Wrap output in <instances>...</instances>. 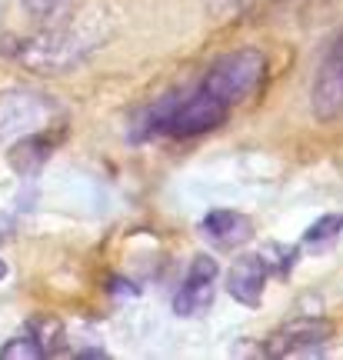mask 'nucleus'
<instances>
[{"instance_id": "obj_1", "label": "nucleus", "mask_w": 343, "mask_h": 360, "mask_svg": "<svg viewBox=\"0 0 343 360\" xmlns=\"http://www.w3.org/2000/svg\"><path fill=\"white\" fill-rule=\"evenodd\" d=\"M227 114L230 107L224 101H216L204 87H193L153 103L150 114L140 124V137H180V141L197 137V134L216 130L227 120Z\"/></svg>"}, {"instance_id": "obj_6", "label": "nucleus", "mask_w": 343, "mask_h": 360, "mask_svg": "<svg viewBox=\"0 0 343 360\" xmlns=\"http://www.w3.org/2000/svg\"><path fill=\"white\" fill-rule=\"evenodd\" d=\"M267 277H270L267 257L243 254L240 260H233V267L227 274V290L233 300H240L243 307H257L260 297H264V287H267Z\"/></svg>"}, {"instance_id": "obj_9", "label": "nucleus", "mask_w": 343, "mask_h": 360, "mask_svg": "<svg viewBox=\"0 0 343 360\" xmlns=\"http://www.w3.org/2000/svg\"><path fill=\"white\" fill-rule=\"evenodd\" d=\"M27 334L37 340V347L44 350V357H53V354H64V327L57 321H47V317H37V321L27 323Z\"/></svg>"}, {"instance_id": "obj_13", "label": "nucleus", "mask_w": 343, "mask_h": 360, "mask_svg": "<svg viewBox=\"0 0 343 360\" xmlns=\"http://www.w3.org/2000/svg\"><path fill=\"white\" fill-rule=\"evenodd\" d=\"M4 277H7V264L0 260V281H4Z\"/></svg>"}, {"instance_id": "obj_8", "label": "nucleus", "mask_w": 343, "mask_h": 360, "mask_svg": "<svg viewBox=\"0 0 343 360\" xmlns=\"http://www.w3.org/2000/svg\"><path fill=\"white\" fill-rule=\"evenodd\" d=\"M53 143H57V141H47V137H40V134H37V137H27V141H20L11 150V164L20 170V174H34V170H37L40 164L51 157Z\"/></svg>"}, {"instance_id": "obj_7", "label": "nucleus", "mask_w": 343, "mask_h": 360, "mask_svg": "<svg viewBox=\"0 0 343 360\" xmlns=\"http://www.w3.org/2000/svg\"><path fill=\"white\" fill-rule=\"evenodd\" d=\"M200 231L220 247H237L254 233V224H250V217H243L237 210H210L200 220Z\"/></svg>"}, {"instance_id": "obj_11", "label": "nucleus", "mask_w": 343, "mask_h": 360, "mask_svg": "<svg viewBox=\"0 0 343 360\" xmlns=\"http://www.w3.org/2000/svg\"><path fill=\"white\" fill-rule=\"evenodd\" d=\"M343 231V214H327V217H320L317 224H310L304 233V240L310 247H317V244H327V240H333L337 233Z\"/></svg>"}, {"instance_id": "obj_10", "label": "nucleus", "mask_w": 343, "mask_h": 360, "mask_svg": "<svg viewBox=\"0 0 343 360\" xmlns=\"http://www.w3.org/2000/svg\"><path fill=\"white\" fill-rule=\"evenodd\" d=\"M40 357H44V350L37 347V340L27 334V330L0 347V360H40Z\"/></svg>"}, {"instance_id": "obj_12", "label": "nucleus", "mask_w": 343, "mask_h": 360, "mask_svg": "<svg viewBox=\"0 0 343 360\" xmlns=\"http://www.w3.org/2000/svg\"><path fill=\"white\" fill-rule=\"evenodd\" d=\"M24 4V11L30 17H37V20H53V17H60V13L70 11V4L74 0H20Z\"/></svg>"}, {"instance_id": "obj_2", "label": "nucleus", "mask_w": 343, "mask_h": 360, "mask_svg": "<svg viewBox=\"0 0 343 360\" xmlns=\"http://www.w3.org/2000/svg\"><path fill=\"white\" fill-rule=\"evenodd\" d=\"M267 77V57L257 47H240V51H230L224 57H216L214 64L207 67L200 87L207 94H214L216 101H224L227 107H237L240 101H247L250 94L260 90Z\"/></svg>"}, {"instance_id": "obj_4", "label": "nucleus", "mask_w": 343, "mask_h": 360, "mask_svg": "<svg viewBox=\"0 0 343 360\" xmlns=\"http://www.w3.org/2000/svg\"><path fill=\"white\" fill-rule=\"evenodd\" d=\"M310 107L317 120H337L343 114V34L333 40L327 57L320 60L313 90H310Z\"/></svg>"}, {"instance_id": "obj_5", "label": "nucleus", "mask_w": 343, "mask_h": 360, "mask_svg": "<svg viewBox=\"0 0 343 360\" xmlns=\"http://www.w3.org/2000/svg\"><path fill=\"white\" fill-rule=\"evenodd\" d=\"M216 277H220V267H216L214 257H207V254L193 257L190 270H187V277H183V283L177 287V297H174V310L180 317H193L204 307H210L216 290Z\"/></svg>"}, {"instance_id": "obj_3", "label": "nucleus", "mask_w": 343, "mask_h": 360, "mask_svg": "<svg viewBox=\"0 0 343 360\" xmlns=\"http://www.w3.org/2000/svg\"><path fill=\"white\" fill-rule=\"evenodd\" d=\"M333 327L320 317H300L277 327L273 334L264 340V354L267 357H297V354H313L330 340Z\"/></svg>"}]
</instances>
